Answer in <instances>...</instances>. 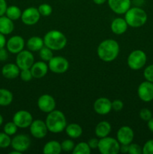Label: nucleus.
<instances>
[{
    "instance_id": "obj_1",
    "label": "nucleus",
    "mask_w": 153,
    "mask_h": 154,
    "mask_svg": "<svg viewBox=\"0 0 153 154\" xmlns=\"http://www.w3.org/2000/svg\"><path fill=\"white\" fill-rule=\"evenodd\" d=\"M119 45L113 39H105L99 44L97 48V54L100 60L110 63L118 57L119 54Z\"/></svg>"
},
{
    "instance_id": "obj_2",
    "label": "nucleus",
    "mask_w": 153,
    "mask_h": 154,
    "mask_svg": "<svg viewBox=\"0 0 153 154\" xmlns=\"http://www.w3.org/2000/svg\"><path fill=\"white\" fill-rule=\"evenodd\" d=\"M45 123L48 131L54 134L62 132L67 126V120L64 113L56 109L48 113Z\"/></svg>"
},
{
    "instance_id": "obj_3",
    "label": "nucleus",
    "mask_w": 153,
    "mask_h": 154,
    "mask_svg": "<svg viewBox=\"0 0 153 154\" xmlns=\"http://www.w3.org/2000/svg\"><path fill=\"white\" fill-rule=\"evenodd\" d=\"M44 45L53 51H61L67 45V38L63 32L56 29L47 32L44 36Z\"/></svg>"
},
{
    "instance_id": "obj_4",
    "label": "nucleus",
    "mask_w": 153,
    "mask_h": 154,
    "mask_svg": "<svg viewBox=\"0 0 153 154\" xmlns=\"http://www.w3.org/2000/svg\"><path fill=\"white\" fill-rule=\"evenodd\" d=\"M124 20L128 26L132 28H140L145 25L148 16L145 11L139 7H130L124 14Z\"/></svg>"
},
{
    "instance_id": "obj_5",
    "label": "nucleus",
    "mask_w": 153,
    "mask_h": 154,
    "mask_svg": "<svg viewBox=\"0 0 153 154\" xmlns=\"http://www.w3.org/2000/svg\"><path fill=\"white\" fill-rule=\"evenodd\" d=\"M98 150L101 154H117L120 152V143L116 138L104 137L99 139Z\"/></svg>"
},
{
    "instance_id": "obj_6",
    "label": "nucleus",
    "mask_w": 153,
    "mask_h": 154,
    "mask_svg": "<svg viewBox=\"0 0 153 154\" xmlns=\"http://www.w3.org/2000/svg\"><path fill=\"white\" fill-rule=\"evenodd\" d=\"M147 62V56L142 50H134L129 54L127 59V64L130 69L140 70L145 66Z\"/></svg>"
},
{
    "instance_id": "obj_7",
    "label": "nucleus",
    "mask_w": 153,
    "mask_h": 154,
    "mask_svg": "<svg viewBox=\"0 0 153 154\" xmlns=\"http://www.w3.org/2000/svg\"><path fill=\"white\" fill-rule=\"evenodd\" d=\"M49 70L56 74H63L69 69V62L65 57L62 56L53 57L48 62Z\"/></svg>"
},
{
    "instance_id": "obj_8",
    "label": "nucleus",
    "mask_w": 153,
    "mask_h": 154,
    "mask_svg": "<svg viewBox=\"0 0 153 154\" xmlns=\"http://www.w3.org/2000/svg\"><path fill=\"white\" fill-rule=\"evenodd\" d=\"M33 120L32 114L26 110H20L16 111L13 117V122L20 129L28 128Z\"/></svg>"
},
{
    "instance_id": "obj_9",
    "label": "nucleus",
    "mask_w": 153,
    "mask_h": 154,
    "mask_svg": "<svg viewBox=\"0 0 153 154\" xmlns=\"http://www.w3.org/2000/svg\"><path fill=\"white\" fill-rule=\"evenodd\" d=\"M34 63V57L32 52L28 50H22L16 54V64L18 67L22 69H31Z\"/></svg>"
},
{
    "instance_id": "obj_10",
    "label": "nucleus",
    "mask_w": 153,
    "mask_h": 154,
    "mask_svg": "<svg viewBox=\"0 0 153 154\" xmlns=\"http://www.w3.org/2000/svg\"><path fill=\"white\" fill-rule=\"evenodd\" d=\"M31 145V140L28 136L25 134H20L15 135L11 139L10 146L14 150L20 152V153L26 151Z\"/></svg>"
},
{
    "instance_id": "obj_11",
    "label": "nucleus",
    "mask_w": 153,
    "mask_h": 154,
    "mask_svg": "<svg viewBox=\"0 0 153 154\" xmlns=\"http://www.w3.org/2000/svg\"><path fill=\"white\" fill-rule=\"evenodd\" d=\"M40 18L38 8L28 7L22 12L21 20L25 25L33 26L37 23Z\"/></svg>"
},
{
    "instance_id": "obj_12",
    "label": "nucleus",
    "mask_w": 153,
    "mask_h": 154,
    "mask_svg": "<svg viewBox=\"0 0 153 154\" xmlns=\"http://www.w3.org/2000/svg\"><path fill=\"white\" fill-rule=\"evenodd\" d=\"M37 105L40 111L48 114L55 110L56 102L55 99L51 95L43 94L38 99Z\"/></svg>"
},
{
    "instance_id": "obj_13",
    "label": "nucleus",
    "mask_w": 153,
    "mask_h": 154,
    "mask_svg": "<svg viewBox=\"0 0 153 154\" xmlns=\"http://www.w3.org/2000/svg\"><path fill=\"white\" fill-rule=\"evenodd\" d=\"M29 130L31 135L38 139L45 138L47 135V132H49L45 121L41 120H33L29 126Z\"/></svg>"
},
{
    "instance_id": "obj_14",
    "label": "nucleus",
    "mask_w": 153,
    "mask_h": 154,
    "mask_svg": "<svg viewBox=\"0 0 153 154\" xmlns=\"http://www.w3.org/2000/svg\"><path fill=\"white\" fill-rule=\"evenodd\" d=\"M138 97L144 102L153 100V83L145 81L141 83L137 88Z\"/></svg>"
},
{
    "instance_id": "obj_15",
    "label": "nucleus",
    "mask_w": 153,
    "mask_h": 154,
    "mask_svg": "<svg viewBox=\"0 0 153 154\" xmlns=\"http://www.w3.org/2000/svg\"><path fill=\"white\" fill-rule=\"evenodd\" d=\"M25 41L20 35H14L10 37L6 42L7 50L8 52L13 54H17L24 49L25 47Z\"/></svg>"
},
{
    "instance_id": "obj_16",
    "label": "nucleus",
    "mask_w": 153,
    "mask_h": 154,
    "mask_svg": "<svg viewBox=\"0 0 153 154\" xmlns=\"http://www.w3.org/2000/svg\"><path fill=\"white\" fill-rule=\"evenodd\" d=\"M110 10L116 14H124L131 5L130 0H107Z\"/></svg>"
},
{
    "instance_id": "obj_17",
    "label": "nucleus",
    "mask_w": 153,
    "mask_h": 154,
    "mask_svg": "<svg viewBox=\"0 0 153 154\" xmlns=\"http://www.w3.org/2000/svg\"><path fill=\"white\" fill-rule=\"evenodd\" d=\"M93 108L99 115H106L112 110V102L106 97H100L94 101Z\"/></svg>"
},
{
    "instance_id": "obj_18",
    "label": "nucleus",
    "mask_w": 153,
    "mask_h": 154,
    "mask_svg": "<svg viewBox=\"0 0 153 154\" xmlns=\"http://www.w3.org/2000/svg\"><path fill=\"white\" fill-rule=\"evenodd\" d=\"M134 132L132 128L128 126H123L116 132V139L120 144H130L133 142Z\"/></svg>"
},
{
    "instance_id": "obj_19",
    "label": "nucleus",
    "mask_w": 153,
    "mask_h": 154,
    "mask_svg": "<svg viewBox=\"0 0 153 154\" xmlns=\"http://www.w3.org/2000/svg\"><path fill=\"white\" fill-rule=\"evenodd\" d=\"M30 70L32 74L33 78L40 79V78H43L46 76L48 71H49V67H48V64H46V62L42 60V61L34 62Z\"/></svg>"
},
{
    "instance_id": "obj_20",
    "label": "nucleus",
    "mask_w": 153,
    "mask_h": 154,
    "mask_svg": "<svg viewBox=\"0 0 153 154\" xmlns=\"http://www.w3.org/2000/svg\"><path fill=\"white\" fill-rule=\"evenodd\" d=\"M127 22L124 20V18L122 17H116L111 22L110 24V29L114 34L121 35L124 34L128 29Z\"/></svg>"
},
{
    "instance_id": "obj_21",
    "label": "nucleus",
    "mask_w": 153,
    "mask_h": 154,
    "mask_svg": "<svg viewBox=\"0 0 153 154\" xmlns=\"http://www.w3.org/2000/svg\"><path fill=\"white\" fill-rule=\"evenodd\" d=\"M20 69L16 64L8 63L5 64L2 69V75L7 79H14L19 77Z\"/></svg>"
},
{
    "instance_id": "obj_22",
    "label": "nucleus",
    "mask_w": 153,
    "mask_h": 154,
    "mask_svg": "<svg viewBox=\"0 0 153 154\" xmlns=\"http://www.w3.org/2000/svg\"><path fill=\"white\" fill-rule=\"evenodd\" d=\"M112 130V126L111 124L107 121H100L96 125L95 129H94V133L95 135L99 138H104L108 136Z\"/></svg>"
},
{
    "instance_id": "obj_23",
    "label": "nucleus",
    "mask_w": 153,
    "mask_h": 154,
    "mask_svg": "<svg viewBox=\"0 0 153 154\" xmlns=\"http://www.w3.org/2000/svg\"><path fill=\"white\" fill-rule=\"evenodd\" d=\"M26 46L27 49L32 52H38L44 46V38L39 36H32L27 41Z\"/></svg>"
},
{
    "instance_id": "obj_24",
    "label": "nucleus",
    "mask_w": 153,
    "mask_h": 154,
    "mask_svg": "<svg viewBox=\"0 0 153 154\" xmlns=\"http://www.w3.org/2000/svg\"><path fill=\"white\" fill-rule=\"evenodd\" d=\"M14 29V23L13 20L7 16L0 17V33L7 35L10 34Z\"/></svg>"
},
{
    "instance_id": "obj_25",
    "label": "nucleus",
    "mask_w": 153,
    "mask_h": 154,
    "mask_svg": "<svg viewBox=\"0 0 153 154\" xmlns=\"http://www.w3.org/2000/svg\"><path fill=\"white\" fill-rule=\"evenodd\" d=\"M64 131L68 136L73 139L80 138L81 135H82V128L78 123H72L68 125L67 124Z\"/></svg>"
},
{
    "instance_id": "obj_26",
    "label": "nucleus",
    "mask_w": 153,
    "mask_h": 154,
    "mask_svg": "<svg viewBox=\"0 0 153 154\" xmlns=\"http://www.w3.org/2000/svg\"><path fill=\"white\" fill-rule=\"evenodd\" d=\"M42 151L44 154H59L62 151L61 143L56 140L48 141L44 144Z\"/></svg>"
},
{
    "instance_id": "obj_27",
    "label": "nucleus",
    "mask_w": 153,
    "mask_h": 154,
    "mask_svg": "<svg viewBox=\"0 0 153 154\" xmlns=\"http://www.w3.org/2000/svg\"><path fill=\"white\" fill-rule=\"evenodd\" d=\"M13 93L7 89L0 88V106H8L13 102Z\"/></svg>"
},
{
    "instance_id": "obj_28",
    "label": "nucleus",
    "mask_w": 153,
    "mask_h": 154,
    "mask_svg": "<svg viewBox=\"0 0 153 154\" xmlns=\"http://www.w3.org/2000/svg\"><path fill=\"white\" fill-rule=\"evenodd\" d=\"M22 11L20 8L18 6L16 5H10L9 7L7 8V10H6L5 15L8 18H10V20H12L13 21L16 20H19L21 17V15H22Z\"/></svg>"
},
{
    "instance_id": "obj_29",
    "label": "nucleus",
    "mask_w": 153,
    "mask_h": 154,
    "mask_svg": "<svg viewBox=\"0 0 153 154\" xmlns=\"http://www.w3.org/2000/svg\"><path fill=\"white\" fill-rule=\"evenodd\" d=\"M92 149L87 142H80L74 146L72 153L73 154H90Z\"/></svg>"
},
{
    "instance_id": "obj_30",
    "label": "nucleus",
    "mask_w": 153,
    "mask_h": 154,
    "mask_svg": "<svg viewBox=\"0 0 153 154\" xmlns=\"http://www.w3.org/2000/svg\"><path fill=\"white\" fill-rule=\"evenodd\" d=\"M52 50H51L50 48H47L44 45L40 51L39 52V57L44 62H49L52 57H54L53 53H52Z\"/></svg>"
},
{
    "instance_id": "obj_31",
    "label": "nucleus",
    "mask_w": 153,
    "mask_h": 154,
    "mask_svg": "<svg viewBox=\"0 0 153 154\" xmlns=\"http://www.w3.org/2000/svg\"><path fill=\"white\" fill-rule=\"evenodd\" d=\"M40 16L48 17L52 13V7L47 3H43L38 8Z\"/></svg>"
},
{
    "instance_id": "obj_32",
    "label": "nucleus",
    "mask_w": 153,
    "mask_h": 154,
    "mask_svg": "<svg viewBox=\"0 0 153 154\" xmlns=\"http://www.w3.org/2000/svg\"><path fill=\"white\" fill-rule=\"evenodd\" d=\"M11 144V138L10 135L5 132H0V148H7Z\"/></svg>"
},
{
    "instance_id": "obj_33",
    "label": "nucleus",
    "mask_w": 153,
    "mask_h": 154,
    "mask_svg": "<svg viewBox=\"0 0 153 154\" xmlns=\"http://www.w3.org/2000/svg\"><path fill=\"white\" fill-rule=\"evenodd\" d=\"M4 132H5L6 134H8V135L11 136V135H15L17 132L18 127L16 126V125L12 122H8V123H6L4 126Z\"/></svg>"
},
{
    "instance_id": "obj_34",
    "label": "nucleus",
    "mask_w": 153,
    "mask_h": 154,
    "mask_svg": "<svg viewBox=\"0 0 153 154\" xmlns=\"http://www.w3.org/2000/svg\"><path fill=\"white\" fill-rule=\"evenodd\" d=\"M74 142L71 139H65L61 143L62 150L64 152H72L74 148Z\"/></svg>"
},
{
    "instance_id": "obj_35",
    "label": "nucleus",
    "mask_w": 153,
    "mask_h": 154,
    "mask_svg": "<svg viewBox=\"0 0 153 154\" xmlns=\"http://www.w3.org/2000/svg\"><path fill=\"white\" fill-rule=\"evenodd\" d=\"M19 77L20 78V79L22 81H25V82H28V81H30L33 78L32 74L30 69H22V70H20Z\"/></svg>"
},
{
    "instance_id": "obj_36",
    "label": "nucleus",
    "mask_w": 153,
    "mask_h": 154,
    "mask_svg": "<svg viewBox=\"0 0 153 154\" xmlns=\"http://www.w3.org/2000/svg\"><path fill=\"white\" fill-rule=\"evenodd\" d=\"M143 76L146 81L153 83V64L149 65L144 69Z\"/></svg>"
},
{
    "instance_id": "obj_37",
    "label": "nucleus",
    "mask_w": 153,
    "mask_h": 154,
    "mask_svg": "<svg viewBox=\"0 0 153 154\" xmlns=\"http://www.w3.org/2000/svg\"><path fill=\"white\" fill-rule=\"evenodd\" d=\"M140 117L141 120H142L143 121L148 122L150 119L152 117V113L148 108H142V109L140 111L139 113Z\"/></svg>"
},
{
    "instance_id": "obj_38",
    "label": "nucleus",
    "mask_w": 153,
    "mask_h": 154,
    "mask_svg": "<svg viewBox=\"0 0 153 154\" xmlns=\"http://www.w3.org/2000/svg\"><path fill=\"white\" fill-rule=\"evenodd\" d=\"M129 154H141L142 153V147L135 143H130L128 144Z\"/></svg>"
},
{
    "instance_id": "obj_39",
    "label": "nucleus",
    "mask_w": 153,
    "mask_h": 154,
    "mask_svg": "<svg viewBox=\"0 0 153 154\" xmlns=\"http://www.w3.org/2000/svg\"><path fill=\"white\" fill-rule=\"evenodd\" d=\"M142 153L153 154V139L147 141L142 147Z\"/></svg>"
},
{
    "instance_id": "obj_40",
    "label": "nucleus",
    "mask_w": 153,
    "mask_h": 154,
    "mask_svg": "<svg viewBox=\"0 0 153 154\" xmlns=\"http://www.w3.org/2000/svg\"><path fill=\"white\" fill-rule=\"evenodd\" d=\"M124 108V102L120 99H115L112 102V109L115 111H120Z\"/></svg>"
},
{
    "instance_id": "obj_41",
    "label": "nucleus",
    "mask_w": 153,
    "mask_h": 154,
    "mask_svg": "<svg viewBox=\"0 0 153 154\" xmlns=\"http://www.w3.org/2000/svg\"><path fill=\"white\" fill-rule=\"evenodd\" d=\"M88 146L90 147V148L92 150H94V149H98V144H99V139L96 138H90L88 141Z\"/></svg>"
},
{
    "instance_id": "obj_42",
    "label": "nucleus",
    "mask_w": 153,
    "mask_h": 154,
    "mask_svg": "<svg viewBox=\"0 0 153 154\" xmlns=\"http://www.w3.org/2000/svg\"><path fill=\"white\" fill-rule=\"evenodd\" d=\"M7 8L8 6L6 0H0V17L5 14Z\"/></svg>"
},
{
    "instance_id": "obj_43",
    "label": "nucleus",
    "mask_w": 153,
    "mask_h": 154,
    "mask_svg": "<svg viewBox=\"0 0 153 154\" xmlns=\"http://www.w3.org/2000/svg\"><path fill=\"white\" fill-rule=\"evenodd\" d=\"M8 57V50L4 49V48L0 49V61H5Z\"/></svg>"
},
{
    "instance_id": "obj_44",
    "label": "nucleus",
    "mask_w": 153,
    "mask_h": 154,
    "mask_svg": "<svg viewBox=\"0 0 153 154\" xmlns=\"http://www.w3.org/2000/svg\"><path fill=\"white\" fill-rule=\"evenodd\" d=\"M6 42H6V38L4 35L0 33V49L4 48V46L6 45Z\"/></svg>"
},
{
    "instance_id": "obj_45",
    "label": "nucleus",
    "mask_w": 153,
    "mask_h": 154,
    "mask_svg": "<svg viewBox=\"0 0 153 154\" xmlns=\"http://www.w3.org/2000/svg\"><path fill=\"white\" fill-rule=\"evenodd\" d=\"M120 152L122 153H128V144H120Z\"/></svg>"
},
{
    "instance_id": "obj_46",
    "label": "nucleus",
    "mask_w": 153,
    "mask_h": 154,
    "mask_svg": "<svg viewBox=\"0 0 153 154\" xmlns=\"http://www.w3.org/2000/svg\"><path fill=\"white\" fill-rule=\"evenodd\" d=\"M147 126H148V129H149L152 132H153V117L148 121Z\"/></svg>"
},
{
    "instance_id": "obj_47",
    "label": "nucleus",
    "mask_w": 153,
    "mask_h": 154,
    "mask_svg": "<svg viewBox=\"0 0 153 154\" xmlns=\"http://www.w3.org/2000/svg\"><path fill=\"white\" fill-rule=\"evenodd\" d=\"M92 1L94 4L98 5H100L104 4L106 2H107V0H92Z\"/></svg>"
},
{
    "instance_id": "obj_48",
    "label": "nucleus",
    "mask_w": 153,
    "mask_h": 154,
    "mask_svg": "<svg viewBox=\"0 0 153 154\" xmlns=\"http://www.w3.org/2000/svg\"><path fill=\"white\" fill-rule=\"evenodd\" d=\"M10 154H20V152H18V151H16V150H14V151L10 152Z\"/></svg>"
},
{
    "instance_id": "obj_49",
    "label": "nucleus",
    "mask_w": 153,
    "mask_h": 154,
    "mask_svg": "<svg viewBox=\"0 0 153 154\" xmlns=\"http://www.w3.org/2000/svg\"><path fill=\"white\" fill-rule=\"evenodd\" d=\"M3 123V117L0 114V126H2V124Z\"/></svg>"
}]
</instances>
